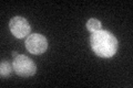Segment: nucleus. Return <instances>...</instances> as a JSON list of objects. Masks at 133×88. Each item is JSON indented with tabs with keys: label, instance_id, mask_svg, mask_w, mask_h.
<instances>
[{
	"label": "nucleus",
	"instance_id": "f03ea898",
	"mask_svg": "<svg viewBox=\"0 0 133 88\" xmlns=\"http://www.w3.org/2000/svg\"><path fill=\"white\" fill-rule=\"evenodd\" d=\"M12 67H14V72L20 77H30L33 76L37 72L35 62L28 56L21 55V54H18L14 57Z\"/></svg>",
	"mask_w": 133,
	"mask_h": 88
},
{
	"label": "nucleus",
	"instance_id": "7ed1b4c3",
	"mask_svg": "<svg viewBox=\"0 0 133 88\" xmlns=\"http://www.w3.org/2000/svg\"><path fill=\"white\" fill-rule=\"evenodd\" d=\"M26 49L28 52L35 55H41L48 50L49 43L47 37L39 33H31L26 39Z\"/></svg>",
	"mask_w": 133,
	"mask_h": 88
},
{
	"label": "nucleus",
	"instance_id": "20e7f679",
	"mask_svg": "<svg viewBox=\"0 0 133 88\" xmlns=\"http://www.w3.org/2000/svg\"><path fill=\"white\" fill-rule=\"evenodd\" d=\"M9 28H10L12 35L17 37V39L28 37L31 34V29H32L30 23L28 22V20L20 15L14 17V18L10 20Z\"/></svg>",
	"mask_w": 133,
	"mask_h": 88
},
{
	"label": "nucleus",
	"instance_id": "f257e3e1",
	"mask_svg": "<svg viewBox=\"0 0 133 88\" xmlns=\"http://www.w3.org/2000/svg\"><path fill=\"white\" fill-rule=\"evenodd\" d=\"M90 44L92 51L98 56L103 58H110L118 51L119 42L113 33L107 30H100L93 32L90 37Z\"/></svg>",
	"mask_w": 133,
	"mask_h": 88
},
{
	"label": "nucleus",
	"instance_id": "39448f33",
	"mask_svg": "<svg viewBox=\"0 0 133 88\" xmlns=\"http://www.w3.org/2000/svg\"><path fill=\"white\" fill-rule=\"evenodd\" d=\"M12 70H14L12 64H10L8 61L2 60L1 61V64H0V76H1L2 78L9 77Z\"/></svg>",
	"mask_w": 133,
	"mask_h": 88
},
{
	"label": "nucleus",
	"instance_id": "423d86ee",
	"mask_svg": "<svg viewBox=\"0 0 133 88\" xmlns=\"http://www.w3.org/2000/svg\"><path fill=\"white\" fill-rule=\"evenodd\" d=\"M85 27L87 29L91 32V33H93V32H97V31H100V30H102V22L100 20L98 19H89L88 20V22H87L85 24Z\"/></svg>",
	"mask_w": 133,
	"mask_h": 88
}]
</instances>
